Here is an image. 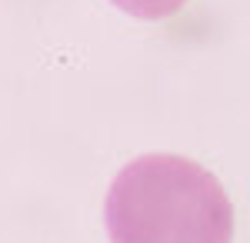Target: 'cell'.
<instances>
[{
  "instance_id": "cell-1",
  "label": "cell",
  "mask_w": 250,
  "mask_h": 243,
  "mask_svg": "<svg viewBox=\"0 0 250 243\" xmlns=\"http://www.w3.org/2000/svg\"><path fill=\"white\" fill-rule=\"evenodd\" d=\"M110 243H233V206L207 167L147 153L120 170L107 203Z\"/></svg>"
},
{
  "instance_id": "cell-2",
  "label": "cell",
  "mask_w": 250,
  "mask_h": 243,
  "mask_svg": "<svg viewBox=\"0 0 250 243\" xmlns=\"http://www.w3.org/2000/svg\"><path fill=\"white\" fill-rule=\"evenodd\" d=\"M110 3H117L124 14H130L137 20H167L173 14H180L187 0H110Z\"/></svg>"
}]
</instances>
